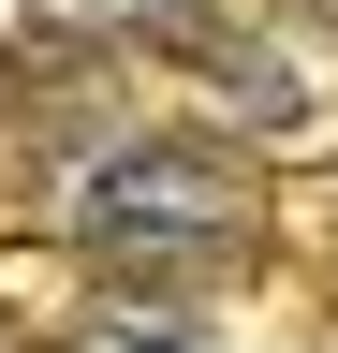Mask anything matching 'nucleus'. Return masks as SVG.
<instances>
[{"mask_svg":"<svg viewBox=\"0 0 338 353\" xmlns=\"http://www.w3.org/2000/svg\"><path fill=\"white\" fill-rule=\"evenodd\" d=\"M74 221H89V250H118V265H191V250L235 236V176H206L191 148H133V162H103L89 192H74Z\"/></svg>","mask_w":338,"mask_h":353,"instance_id":"f257e3e1","label":"nucleus"},{"mask_svg":"<svg viewBox=\"0 0 338 353\" xmlns=\"http://www.w3.org/2000/svg\"><path fill=\"white\" fill-rule=\"evenodd\" d=\"M74 353H191V324H177V309H147V294H103L89 324H74Z\"/></svg>","mask_w":338,"mask_h":353,"instance_id":"f03ea898","label":"nucleus"},{"mask_svg":"<svg viewBox=\"0 0 338 353\" xmlns=\"http://www.w3.org/2000/svg\"><path fill=\"white\" fill-rule=\"evenodd\" d=\"M324 15H338V0H324Z\"/></svg>","mask_w":338,"mask_h":353,"instance_id":"7ed1b4c3","label":"nucleus"}]
</instances>
